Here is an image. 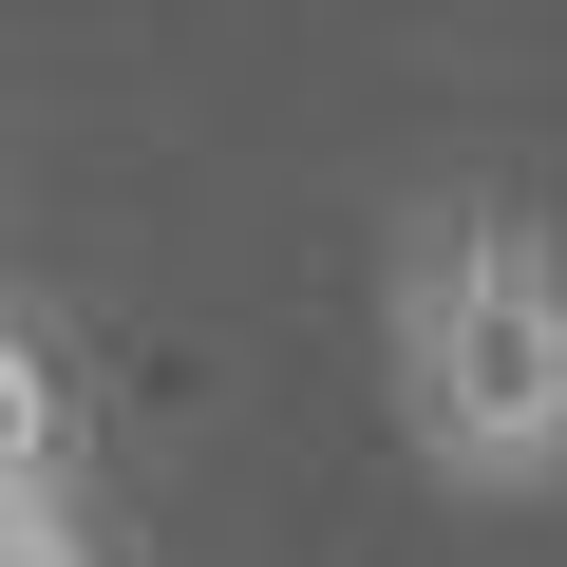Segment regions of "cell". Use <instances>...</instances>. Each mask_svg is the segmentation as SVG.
I'll use <instances>...</instances> for the list:
<instances>
[{"instance_id": "7a4b0ae2", "label": "cell", "mask_w": 567, "mask_h": 567, "mask_svg": "<svg viewBox=\"0 0 567 567\" xmlns=\"http://www.w3.org/2000/svg\"><path fill=\"white\" fill-rule=\"evenodd\" d=\"M0 511H76V398L20 322H0Z\"/></svg>"}, {"instance_id": "6da1fadb", "label": "cell", "mask_w": 567, "mask_h": 567, "mask_svg": "<svg viewBox=\"0 0 567 567\" xmlns=\"http://www.w3.org/2000/svg\"><path fill=\"white\" fill-rule=\"evenodd\" d=\"M379 379L435 492L529 511L567 492V227L529 189H435L379 246Z\"/></svg>"}, {"instance_id": "3957f363", "label": "cell", "mask_w": 567, "mask_h": 567, "mask_svg": "<svg viewBox=\"0 0 567 567\" xmlns=\"http://www.w3.org/2000/svg\"><path fill=\"white\" fill-rule=\"evenodd\" d=\"M0 567H95V529L76 511H0Z\"/></svg>"}]
</instances>
